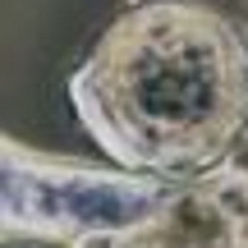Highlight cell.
Returning <instances> with one entry per match:
<instances>
[{
  "label": "cell",
  "mask_w": 248,
  "mask_h": 248,
  "mask_svg": "<svg viewBox=\"0 0 248 248\" xmlns=\"http://www.w3.org/2000/svg\"><path fill=\"white\" fill-rule=\"evenodd\" d=\"M69 101L120 170L198 179L248 138V42L198 0L133 5L83 55Z\"/></svg>",
  "instance_id": "obj_1"
},
{
  "label": "cell",
  "mask_w": 248,
  "mask_h": 248,
  "mask_svg": "<svg viewBox=\"0 0 248 248\" xmlns=\"http://www.w3.org/2000/svg\"><path fill=\"white\" fill-rule=\"evenodd\" d=\"M184 184V179H179ZM175 179L106 170L78 156H51L14 133L0 138V230L5 244H83L97 234H129L161 216Z\"/></svg>",
  "instance_id": "obj_2"
},
{
  "label": "cell",
  "mask_w": 248,
  "mask_h": 248,
  "mask_svg": "<svg viewBox=\"0 0 248 248\" xmlns=\"http://www.w3.org/2000/svg\"><path fill=\"white\" fill-rule=\"evenodd\" d=\"M138 234L147 248H248V166L221 161L207 175L184 179Z\"/></svg>",
  "instance_id": "obj_3"
},
{
  "label": "cell",
  "mask_w": 248,
  "mask_h": 248,
  "mask_svg": "<svg viewBox=\"0 0 248 248\" xmlns=\"http://www.w3.org/2000/svg\"><path fill=\"white\" fill-rule=\"evenodd\" d=\"M69 248H147L138 230L129 234H97V239H83V244H69Z\"/></svg>",
  "instance_id": "obj_4"
}]
</instances>
